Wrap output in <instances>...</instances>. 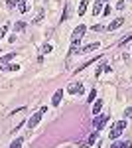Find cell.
Here are the masks:
<instances>
[{
    "instance_id": "obj_1",
    "label": "cell",
    "mask_w": 132,
    "mask_h": 148,
    "mask_svg": "<svg viewBox=\"0 0 132 148\" xmlns=\"http://www.w3.org/2000/svg\"><path fill=\"white\" fill-rule=\"evenodd\" d=\"M126 128V121H118V123H114L112 125V128H110V140H114V138H118L122 134V130Z\"/></svg>"
},
{
    "instance_id": "obj_2",
    "label": "cell",
    "mask_w": 132,
    "mask_h": 148,
    "mask_svg": "<svg viewBox=\"0 0 132 148\" xmlns=\"http://www.w3.org/2000/svg\"><path fill=\"white\" fill-rule=\"evenodd\" d=\"M109 123V116L107 114H97L95 116V121H93V126H95V130L99 132V130H103V126Z\"/></svg>"
},
{
    "instance_id": "obj_3",
    "label": "cell",
    "mask_w": 132,
    "mask_h": 148,
    "mask_svg": "<svg viewBox=\"0 0 132 148\" xmlns=\"http://www.w3.org/2000/svg\"><path fill=\"white\" fill-rule=\"evenodd\" d=\"M85 32H87V26H83V24L77 26V28L73 30V34H71V42H79V40L85 36Z\"/></svg>"
},
{
    "instance_id": "obj_4",
    "label": "cell",
    "mask_w": 132,
    "mask_h": 148,
    "mask_svg": "<svg viewBox=\"0 0 132 148\" xmlns=\"http://www.w3.org/2000/svg\"><path fill=\"white\" fill-rule=\"evenodd\" d=\"M42 111H40V113H36L34 114V116H30V121H28V126H30V128H34V126H38L40 125V119H42Z\"/></svg>"
},
{
    "instance_id": "obj_5",
    "label": "cell",
    "mask_w": 132,
    "mask_h": 148,
    "mask_svg": "<svg viewBox=\"0 0 132 148\" xmlns=\"http://www.w3.org/2000/svg\"><path fill=\"white\" fill-rule=\"evenodd\" d=\"M61 99H63V89H57L53 95V99H51V105L57 107V105H61Z\"/></svg>"
},
{
    "instance_id": "obj_6",
    "label": "cell",
    "mask_w": 132,
    "mask_h": 148,
    "mask_svg": "<svg viewBox=\"0 0 132 148\" xmlns=\"http://www.w3.org/2000/svg\"><path fill=\"white\" fill-rule=\"evenodd\" d=\"M67 91L71 93V95H75V93H81V91H83V85H81V83H71V85L67 87Z\"/></svg>"
},
{
    "instance_id": "obj_7",
    "label": "cell",
    "mask_w": 132,
    "mask_h": 148,
    "mask_svg": "<svg viewBox=\"0 0 132 148\" xmlns=\"http://www.w3.org/2000/svg\"><path fill=\"white\" fill-rule=\"evenodd\" d=\"M122 24H124V18H116L114 22H110V24H109V30H110V32H112V30H118Z\"/></svg>"
},
{
    "instance_id": "obj_8",
    "label": "cell",
    "mask_w": 132,
    "mask_h": 148,
    "mask_svg": "<svg viewBox=\"0 0 132 148\" xmlns=\"http://www.w3.org/2000/svg\"><path fill=\"white\" fill-rule=\"evenodd\" d=\"M110 148H132V142L130 140H124V142H112Z\"/></svg>"
},
{
    "instance_id": "obj_9",
    "label": "cell",
    "mask_w": 132,
    "mask_h": 148,
    "mask_svg": "<svg viewBox=\"0 0 132 148\" xmlns=\"http://www.w3.org/2000/svg\"><path fill=\"white\" fill-rule=\"evenodd\" d=\"M95 49H99V42H97V44H89V46L81 47V51H83V53H89V51H95Z\"/></svg>"
},
{
    "instance_id": "obj_10",
    "label": "cell",
    "mask_w": 132,
    "mask_h": 148,
    "mask_svg": "<svg viewBox=\"0 0 132 148\" xmlns=\"http://www.w3.org/2000/svg\"><path fill=\"white\" fill-rule=\"evenodd\" d=\"M16 6H18V10L22 12V14H26V12L30 10V6H28V4H26V2H24V0H20V2H18V4H16Z\"/></svg>"
},
{
    "instance_id": "obj_11",
    "label": "cell",
    "mask_w": 132,
    "mask_h": 148,
    "mask_svg": "<svg viewBox=\"0 0 132 148\" xmlns=\"http://www.w3.org/2000/svg\"><path fill=\"white\" fill-rule=\"evenodd\" d=\"M79 42H81V40H79ZM79 42H73V44H71L69 53H79V51H81V44H79Z\"/></svg>"
},
{
    "instance_id": "obj_12",
    "label": "cell",
    "mask_w": 132,
    "mask_h": 148,
    "mask_svg": "<svg viewBox=\"0 0 132 148\" xmlns=\"http://www.w3.org/2000/svg\"><path fill=\"white\" fill-rule=\"evenodd\" d=\"M101 6H103V2H101V0H97V2H95V6H93V14H95V16H99L101 12H103V8H101Z\"/></svg>"
},
{
    "instance_id": "obj_13",
    "label": "cell",
    "mask_w": 132,
    "mask_h": 148,
    "mask_svg": "<svg viewBox=\"0 0 132 148\" xmlns=\"http://www.w3.org/2000/svg\"><path fill=\"white\" fill-rule=\"evenodd\" d=\"M101 109H103V101H95V105H93V114L97 116L101 113Z\"/></svg>"
},
{
    "instance_id": "obj_14",
    "label": "cell",
    "mask_w": 132,
    "mask_h": 148,
    "mask_svg": "<svg viewBox=\"0 0 132 148\" xmlns=\"http://www.w3.org/2000/svg\"><path fill=\"white\" fill-rule=\"evenodd\" d=\"M87 0H81V4H79V16H83L85 12H87Z\"/></svg>"
},
{
    "instance_id": "obj_15",
    "label": "cell",
    "mask_w": 132,
    "mask_h": 148,
    "mask_svg": "<svg viewBox=\"0 0 132 148\" xmlns=\"http://www.w3.org/2000/svg\"><path fill=\"white\" fill-rule=\"evenodd\" d=\"M22 144H24V140L18 136V138H16V140H14V142L10 144V148H22Z\"/></svg>"
},
{
    "instance_id": "obj_16",
    "label": "cell",
    "mask_w": 132,
    "mask_h": 148,
    "mask_svg": "<svg viewBox=\"0 0 132 148\" xmlns=\"http://www.w3.org/2000/svg\"><path fill=\"white\" fill-rule=\"evenodd\" d=\"M97 136H99V132H97V130H95V132H91V136H89V140H87V144H89V146H91V144H95Z\"/></svg>"
},
{
    "instance_id": "obj_17",
    "label": "cell",
    "mask_w": 132,
    "mask_h": 148,
    "mask_svg": "<svg viewBox=\"0 0 132 148\" xmlns=\"http://www.w3.org/2000/svg\"><path fill=\"white\" fill-rule=\"evenodd\" d=\"M8 28H10V26H8V24H4V26H2V28H0V40H2V38H4V36L8 34Z\"/></svg>"
},
{
    "instance_id": "obj_18",
    "label": "cell",
    "mask_w": 132,
    "mask_h": 148,
    "mask_svg": "<svg viewBox=\"0 0 132 148\" xmlns=\"http://www.w3.org/2000/svg\"><path fill=\"white\" fill-rule=\"evenodd\" d=\"M4 71H18V69H20V65H4Z\"/></svg>"
},
{
    "instance_id": "obj_19",
    "label": "cell",
    "mask_w": 132,
    "mask_h": 148,
    "mask_svg": "<svg viewBox=\"0 0 132 148\" xmlns=\"http://www.w3.org/2000/svg\"><path fill=\"white\" fill-rule=\"evenodd\" d=\"M14 56H16V53H6V56L2 57V63H8L10 59H14Z\"/></svg>"
},
{
    "instance_id": "obj_20",
    "label": "cell",
    "mask_w": 132,
    "mask_h": 148,
    "mask_svg": "<svg viewBox=\"0 0 132 148\" xmlns=\"http://www.w3.org/2000/svg\"><path fill=\"white\" fill-rule=\"evenodd\" d=\"M51 49H53V46H51V44H45V46L42 47V51H44V53H51Z\"/></svg>"
},
{
    "instance_id": "obj_21",
    "label": "cell",
    "mask_w": 132,
    "mask_h": 148,
    "mask_svg": "<svg viewBox=\"0 0 132 148\" xmlns=\"http://www.w3.org/2000/svg\"><path fill=\"white\" fill-rule=\"evenodd\" d=\"M24 28H26V26H24V22H16V26H14V30H16V32H22Z\"/></svg>"
},
{
    "instance_id": "obj_22",
    "label": "cell",
    "mask_w": 132,
    "mask_h": 148,
    "mask_svg": "<svg viewBox=\"0 0 132 148\" xmlns=\"http://www.w3.org/2000/svg\"><path fill=\"white\" fill-rule=\"evenodd\" d=\"M95 97H97V91L93 89V91L89 93V99H87V101H89V103H93V101H95Z\"/></svg>"
},
{
    "instance_id": "obj_23",
    "label": "cell",
    "mask_w": 132,
    "mask_h": 148,
    "mask_svg": "<svg viewBox=\"0 0 132 148\" xmlns=\"http://www.w3.org/2000/svg\"><path fill=\"white\" fill-rule=\"evenodd\" d=\"M67 18H69V6H65V12H63V16H61V22H65Z\"/></svg>"
},
{
    "instance_id": "obj_24",
    "label": "cell",
    "mask_w": 132,
    "mask_h": 148,
    "mask_svg": "<svg viewBox=\"0 0 132 148\" xmlns=\"http://www.w3.org/2000/svg\"><path fill=\"white\" fill-rule=\"evenodd\" d=\"M42 20H44V10H40V12H38V16H36V22H38V24L42 22Z\"/></svg>"
},
{
    "instance_id": "obj_25",
    "label": "cell",
    "mask_w": 132,
    "mask_h": 148,
    "mask_svg": "<svg viewBox=\"0 0 132 148\" xmlns=\"http://www.w3.org/2000/svg\"><path fill=\"white\" fill-rule=\"evenodd\" d=\"M4 2H6V4H8V8H14V6H16V4H18V2H16V0H4Z\"/></svg>"
},
{
    "instance_id": "obj_26",
    "label": "cell",
    "mask_w": 132,
    "mask_h": 148,
    "mask_svg": "<svg viewBox=\"0 0 132 148\" xmlns=\"http://www.w3.org/2000/svg\"><path fill=\"white\" fill-rule=\"evenodd\" d=\"M128 42H132V36H124V40L120 42V46H124V44H128Z\"/></svg>"
},
{
    "instance_id": "obj_27",
    "label": "cell",
    "mask_w": 132,
    "mask_h": 148,
    "mask_svg": "<svg viewBox=\"0 0 132 148\" xmlns=\"http://www.w3.org/2000/svg\"><path fill=\"white\" fill-rule=\"evenodd\" d=\"M124 116H128V119H130V116H132V107H128V109L124 111Z\"/></svg>"
},
{
    "instance_id": "obj_28",
    "label": "cell",
    "mask_w": 132,
    "mask_h": 148,
    "mask_svg": "<svg viewBox=\"0 0 132 148\" xmlns=\"http://www.w3.org/2000/svg\"><path fill=\"white\" fill-rule=\"evenodd\" d=\"M93 30H95V32H101V30H103V26H99V24H95V26H93Z\"/></svg>"
},
{
    "instance_id": "obj_29",
    "label": "cell",
    "mask_w": 132,
    "mask_h": 148,
    "mask_svg": "<svg viewBox=\"0 0 132 148\" xmlns=\"http://www.w3.org/2000/svg\"><path fill=\"white\" fill-rule=\"evenodd\" d=\"M103 14H105V16H109V14H110V8H109V6H107V8H103Z\"/></svg>"
},
{
    "instance_id": "obj_30",
    "label": "cell",
    "mask_w": 132,
    "mask_h": 148,
    "mask_svg": "<svg viewBox=\"0 0 132 148\" xmlns=\"http://www.w3.org/2000/svg\"><path fill=\"white\" fill-rule=\"evenodd\" d=\"M101 2H107V0H101Z\"/></svg>"
},
{
    "instance_id": "obj_31",
    "label": "cell",
    "mask_w": 132,
    "mask_h": 148,
    "mask_svg": "<svg viewBox=\"0 0 132 148\" xmlns=\"http://www.w3.org/2000/svg\"><path fill=\"white\" fill-rule=\"evenodd\" d=\"M24 2H26V0H24Z\"/></svg>"
}]
</instances>
